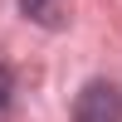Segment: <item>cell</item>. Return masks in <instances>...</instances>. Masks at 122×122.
Segmentation results:
<instances>
[{
  "label": "cell",
  "instance_id": "cell-1",
  "mask_svg": "<svg viewBox=\"0 0 122 122\" xmlns=\"http://www.w3.org/2000/svg\"><path fill=\"white\" fill-rule=\"evenodd\" d=\"M73 122H122V88L107 78L83 83V93L73 103Z\"/></svg>",
  "mask_w": 122,
  "mask_h": 122
},
{
  "label": "cell",
  "instance_id": "cell-2",
  "mask_svg": "<svg viewBox=\"0 0 122 122\" xmlns=\"http://www.w3.org/2000/svg\"><path fill=\"white\" fill-rule=\"evenodd\" d=\"M20 15L34 25H54L59 20V0H20Z\"/></svg>",
  "mask_w": 122,
  "mask_h": 122
},
{
  "label": "cell",
  "instance_id": "cell-3",
  "mask_svg": "<svg viewBox=\"0 0 122 122\" xmlns=\"http://www.w3.org/2000/svg\"><path fill=\"white\" fill-rule=\"evenodd\" d=\"M10 107H15V68L0 64V117H10Z\"/></svg>",
  "mask_w": 122,
  "mask_h": 122
}]
</instances>
